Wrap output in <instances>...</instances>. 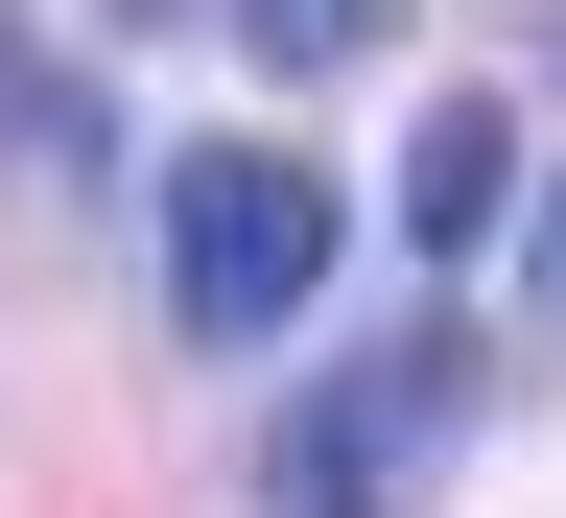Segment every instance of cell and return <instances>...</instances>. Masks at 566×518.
Wrapping results in <instances>:
<instances>
[{"label": "cell", "mask_w": 566, "mask_h": 518, "mask_svg": "<svg viewBox=\"0 0 566 518\" xmlns=\"http://www.w3.org/2000/svg\"><path fill=\"white\" fill-rule=\"evenodd\" d=\"M142 260H166V330H189V353H260V330L331 283V189L283 166V141H166Z\"/></svg>", "instance_id": "1"}, {"label": "cell", "mask_w": 566, "mask_h": 518, "mask_svg": "<svg viewBox=\"0 0 566 518\" xmlns=\"http://www.w3.org/2000/svg\"><path fill=\"white\" fill-rule=\"evenodd\" d=\"M424 424H449V330H401V353H378V378H331L307 424H283V518H378V495H401V448H424Z\"/></svg>", "instance_id": "2"}, {"label": "cell", "mask_w": 566, "mask_h": 518, "mask_svg": "<svg viewBox=\"0 0 566 518\" xmlns=\"http://www.w3.org/2000/svg\"><path fill=\"white\" fill-rule=\"evenodd\" d=\"M495 212H520V118H495V95H449V118L401 141V236H424V260H472Z\"/></svg>", "instance_id": "3"}, {"label": "cell", "mask_w": 566, "mask_h": 518, "mask_svg": "<svg viewBox=\"0 0 566 518\" xmlns=\"http://www.w3.org/2000/svg\"><path fill=\"white\" fill-rule=\"evenodd\" d=\"M237 24H260L283 71H354V47H378V0H237Z\"/></svg>", "instance_id": "4"}, {"label": "cell", "mask_w": 566, "mask_h": 518, "mask_svg": "<svg viewBox=\"0 0 566 518\" xmlns=\"http://www.w3.org/2000/svg\"><path fill=\"white\" fill-rule=\"evenodd\" d=\"M543 283H566V189H543Z\"/></svg>", "instance_id": "5"}]
</instances>
